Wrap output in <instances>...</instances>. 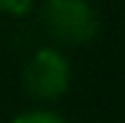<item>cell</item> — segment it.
<instances>
[{"label": "cell", "mask_w": 125, "mask_h": 123, "mask_svg": "<svg viewBox=\"0 0 125 123\" xmlns=\"http://www.w3.org/2000/svg\"><path fill=\"white\" fill-rule=\"evenodd\" d=\"M35 5V0H0V11L11 16H21Z\"/></svg>", "instance_id": "3"}, {"label": "cell", "mask_w": 125, "mask_h": 123, "mask_svg": "<svg viewBox=\"0 0 125 123\" xmlns=\"http://www.w3.org/2000/svg\"><path fill=\"white\" fill-rule=\"evenodd\" d=\"M21 80L35 99H56L69 88V62L56 48H40L27 59Z\"/></svg>", "instance_id": "2"}, {"label": "cell", "mask_w": 125, "mask_h": 123, "mask_svg": "<svg viewBox=\"0 0 125 123\" xmlns=\"http://www.w3.org/2000/svg\"><path fill=\"white\" fill-rule=\"evenodd\" d=\"M43 22L53 40L67 46H85L96 38L99 19L88 0H45Z\"/></svg>", "instance_id": "1"}, {"label": "cell", "mask_w": 125, "mask_h": 123, "mask_svg": "<svg viewBox=\"0 0 125 123\" xmlns=\"http://www.w3.org/2000/svg\"><path fill=\"white\" fill-rule=\"evenodd\" d=\"M11 123H64L61 118L51 115V112H27V115H19Z\"/></svg>", "instance_id": "4"}]
</instances>
